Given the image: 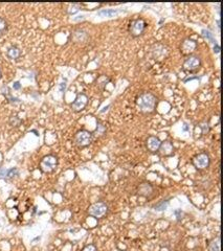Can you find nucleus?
I'll list each match as a JSON object with an SVG mask.
<instances>
[{"mask_svg": "<svg viewBox=\"0 0 223 251\" xmlns=\"http://www.w3.org/2000/svg\"><path fill=\"white\" fill-rule=\"evenodd\" d=\"M200 65H201V61L199 58L196 55H191L184 61L183 69L187 70V71H195L200 67Z\"/></svg>", "mask_w": 223, "mask_h": 251, "instance_id": "6", "label": "nucleus"}, {"mask_svg": "<svg viewBox=\"0 0 223 251\" xmlns=\"http://www.w3.org/2000/svg\"><path fill=\"white\" fill-rule=\"evenodd\" d=\"M116 13H117L116 11H113V10H109V11H102V12L98 13V14H100V15H106V16L111 17V16H113V15H115Z\"/></svg>", "mask_w": 223, "mask_h": 251, "instance_id": "18", "label": "nucleus"}, {"mask_svg": "<svg viewBox=\"0 0 223 251\" xmlns=\"http://www.w3.org/2000/svg\"><path fill=\"white\" fill-rule=\"evenodd\" d=\"M58 164V159L52 155H47L42 159L41 163H40V169H42L44 173H50L56 169Z\"/></svg>", "mask_w": 223, "mask_h": 251, "instance_id": "4", "label": "nucleus"}, {"mask_svg": "<svg viewBox=\"0 0 223 251\" xmlns=\"http://www.w3.org/2000/svg\"><path fill=\"white\" fill-rule=\"evenodd\" d=\"M167 206H168V201H163V202H160L159 204H157V205H156V206H155V209H156V210H158V211H161V210L166 209V208H167Z\"/></svg>", "mask_w": 223, "mask_h": 251, "instance_id": "17", "label": "nucleus"}, {"mask_svg": "<svg viewBox=\"0 0 223 251\" xmlns=\"http://www.w3.org/2000/svg\"><path fill=\"white\" fill-rule=\"evenodd\" d=\"M157 97L150 92L140 93L136 98V106L143 113H151L155 110Z\"/></svg>", "mask_w": 223, "mask_h": 251, "instance_id": "1", "label": "nucleus"}, {"mask_svg": "<svg viewBox=\"0 0 223 251\" xmlns=\"http://www.w3.org/2000/svg\"><path fill=\"white\" fill-rule=\"evenodd\" d=\"M107 211V205L102 203V202H98V203L92 204L88 209V212H89L90 215H93V217L100 218L106 214Z\"/></svg>", "mask_w": 223, "mask_h": 251, "instance_id": "7", "label": "nucleus"}, {"mask_svg": "<svg viewBox=\"0 0 223 251\" xmlns=\"http://www.w3.org/2000/svg\"><path fill=\"white\" fill-rule=\"evenodd\" d=\"M11 124H12L13 126H18L19 124H20V120L18 118V116H12Z\"/></svg>", "mask_w": 223, "mask_h": 251, "instance_id": "19", "label": "nucleus"}, {"mask_svg": "<svg viewBox=\"0 0 223 251\" xmlns=\"http://www.w3.org/2000/svg\"><path fill=\"white\" fill-rule=\"evenodd\" d=\"M168 54H169L168 47L164 46L161 43H155L150 48V55L152 57V59L156 61L164 60L168 57Z\"/></svg>", "mask_w": 223, "mask_h": 251, "instance_id": "2", "label": "nucleus"}, {"mask_svg": "<svg viewBox=\"0 0 223 251\" xmlns=\"http://www.w3.org/2000/svg\"><path fill=\"white\" fill-rule=\"evenodd\" d=\"M0 78H1V71H0Z\"/></svg>", "mask_w": 223, "mask_h": 251, "instance_id": "23", "label": "nucleus"}, {"mask_svg": "<svg viewBox=\"0 0 223 251\" xmlns=\"http://www.w3.org/2000/svg\"><path fill=\"white\" fill-rule=\"evenodd\" d=\"M20 87H21V86H20V83L19 82H16V83L14 84V88H15V89L18 90V89H20Z\"/></svg>", "mask_w": 223, "mask_h": 251, "instance_id": "22", "label": "nucleus"}, {"mask_svg": "<svg viewBox=\"0 0 223 251\" xmlns=\"http://www.w3.org/2000/svg\"><path fill=\"white\" fill-rule=\"evenodd\" d=\"M147 26V23L145 20L143 19H136L133 20L130 23V26H129V32L132 37H138L145 32Z\"/></svg>", "mask_w": 223, "mask_h": 251, "instance_id": "3", "label": "nucleus"}, {"mask_svg": "<svg viewBox=\"0 0 223 251\" xmlns=\"http://www.w3.org/2000/svg\"><path fill=\"white\" fill-rule=\"evenodd\" d=\"M195 48H196V42L193 41V40L186 39L182 42L180 49L183 55H190L191 52L194 51Z\"/></svg>", "mask_w": 223, "mask_h": 251, "instance_id": "10", "label": "nucleus"}, {"mask_svg": "<svg viewBox=\"0 0 223 251\" xmlns=\"http://www.w3.org/2000/svg\"><path fill=\"white\" fill-rule=\"evenodd\" d=\"M210 251H220L219 240L214 241V242L211 243V245H210Z\"/></svg>", "mask_w": 223, "mask_h": 251, "instance_id": "16", "label": "nucleus"}, {"mask_svg": "<svg viewBox=\"0 0 223 251\" xmlns=\"http://www.w3.org/2000/svg\"><path fill=\"white\" fill-rule=\"evenodd\" d=\"M159 151L160 153L164 156H170L173 154L174 148L173 144H172L170 141H163V143H160V146H159Z\"/></svg>", "mask_w": 223, "mask_h": 251, "instance_id": "12", "label": "nucleus"}, {"mask_svg": "<svg viewBox=\"0 0 223 251\" xmlns=\"http://www.w3.org/2000/svg\"><path fill=\"white\" fill-rule=\"evenodd\" d=\"M7 29V23L6 21L4 19H2L1 17H0V36H2V35L4 34V32H6Z\"/></svg>", "mask_w": 223, "mask_h": 251, "instance_id": "15", "label": "nucleus"}, {"mask_svg": "<svg viewBox=\"0 0 223 251\" xmlns=\"http://www.w3.org/2000/svg\"><path fill=\"white\" fill-rule=\"evenodd\" d=\"M16 174H17V169H10V171H7L6 172V176L7 177H14V176H16Z\"/></svg>", "mask_w": 223, "mask_h": 251, "instance_id": "20", "label": "nucleus"}, {"mask_svg": "<svg viewBox=\"0 0 223 251\" xmlns=\"http://www.w3.org/2000/svg\"><path fill=\"white\" fill-rule=\"evenodd\" d=\"M7 55H9V58L15 60V59H17V58H19L20 50L17 47H11L9 50H7Z\"/></svg>", "mask_w": 223, "mask_h": 251, "instance_id": "14", "label": "nucleus"}, {"mask_svg": "<svg viewBox=\"0 0 223 251\" xmlns=\"http://www.w3.org/2000/svg\"><path fill=\"white\" fill-rule=\"evenodd\" d=\"M160 140L158 138L155 137V136H150L148 139H147V148L150 150L151 152H156L159 150V146H160Z\"/></svg>", "mask_w": 223, "mask_h": 251, "instance_id": "11", "label": "nucleus"}, {"mask_svg": "<svg viewBox=\"0 0 223 251\" xmlns=\"http://www.w3.org/2000/svg\"><path fill=\"white\" fill-rule=\"evenodd\" d=\"M88 103V97L85 94L81 93L77 96V98L75 100V102L71 104V108L75 111H82L83 109L86 107Z\"/></svg>", "mask_w": 223, "mask_h": 251, "instance_id": "8", "label": "nucleus"}, {"mask_svg": "<svg viewBox=\"0 0 223 251\" xmlns=\"http://www.w3.org/2000/svg\"><path fill=\"white\" fill-rule=\"evenodd\" d=\"M92 140V134L86 130L79 131L75 136V143L78 146H86Z\"/></svg>", "mask_w": 223, "mask_h": 251, "instance_id": "5", "label": "nucleus"}, {"mask_svg": "<svg viewBox=\"0 0 223 251\" xmlns=\"http://www.w3.org/2000/svg\"><path fill=\"white\" fill-rule=\"evenodd\" d=\"M193 163L197 169H206L210 165V157L206 154H199L194 158Z\"/></svg>", "mask_w": 223, "mask_h": 251, "instance_id": "9", "label": "nucleus"}, {"mask_svg": "<svg viewBox=\"0 0 223 251\" xmlns=\"http://www.w3.org/2000/svg\"><path fill=\"white\" fill-rule=\"evenodd\" d=\"M83 251H97V248H95L93 245H88L83 249Z\"/></svg>", "mask_w": 223, "mask_h": 251, "instance_id": "21", "label": "nucleus"}, {"mask_svg": "<svg viewBox=\"0 0 223 251\" xmlns=\"http://www.w3.org/2000/svg\"><path fill=\"white\" fill-rule=\"evenodd\" d=\"M152 191H153V188H152V186L148 183H143L138 187V194L140 195V196L148 197L149 195H151Z\"/></svg>", "mask_w": 223, "mask_h": 251, "instance_id": "13", "label": "nucleus"}]
</instances>
